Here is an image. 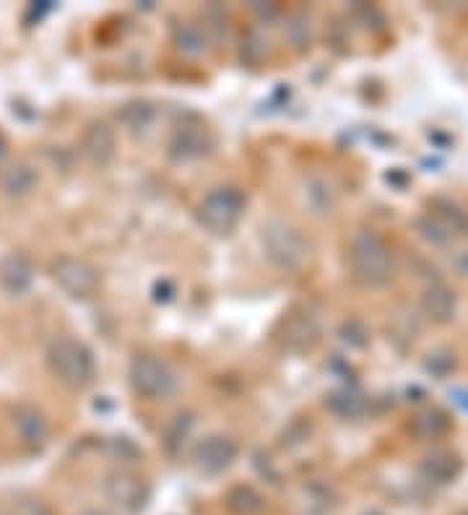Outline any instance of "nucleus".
Masks as SVG:
<instances>
[{"instance_id":"obj_11","label":"nucleus","mask_w":468,"mask_h":515,"mask_svg":"<svg viewBox=\"0 0 468 515\" xmlns=\"http://www.w3.org/2000/svg\"><path fill=\"white\" fill-rule=\"evenodd\" d=\"M84 154L91 164L107 167L117 154V133L110 123L94 120L84 131Z\"/></svg>"},{"instance_id":"obj_15","label":"nucleus","mask_w":468,"mask_h":515,"mask_svg":"<svg viewBox=\"0 0 468 515\" xmlns=\"http://www.w3.org/2000/svg\"><path fill=\"white\" fill-rule=\"evenodd\" d=\"M422 305L429 318L437 320V323H448L455 313V294L445 284H435V287L427 289Z\"/></svg>"},{"instance_id":"obj_6","label":"nucleus","mask_w":468,"mask_h":515,"mask_svg":"<svg viewBox=\"0 0 468 515\" xmlns=\"http://www.w3.org/2000/svg\"><path fill=\"white\" fill-rule=\"evenodd\" d=\"M52 281L63 289L71 300H89L99 289V274L94 266L76 258V255H60L50 266Z\"/></svg>"},{"instance_id":"obj_10","label":"nucleus","mask_w":468,"mask_h":515,"mask_svg":"<svg viewBox=\"0 0 468 515\" xmlns=\"http://www.w3.org/2000/svg\"><path fill=\"white\" fill-rule=\"evenodd\" d=\"M237 458V443L227 435H208L206 440H201V445L195 448V461L208 474H221L227 471L229 466Z\"/></svg>"},{"instance_id":"obj_22","label":"nucleus","mask_w":468,"mask_h":515,"mask_svg":"<svg viewBox=\"0 0 468 515\" xmlns=\"http://www.w3.org/2000/svg\"><path fill=\"white\" fill-rule=\"evenodd\" d=\"M3 157H6V141L0 136V162H3Z\"/></svg>"},{"instance_id":"obj_21","label":"nucleus","mask_w":468,"mask_h":515,"mask_svg":"<svg viewBox=\"0 0 468 515\" xmlns=\"http://www.w3.org/2000/svg\"><path fill=\"white\" fill-rule=\"evenodd\" d=\"M6 515H52V510L39 500H21Z\"/></svg>"},{"instance_id":"obj_12","label":"nucleus","mask_w":468,"mask_h":515,"mask_svg":"<svg viewBox=\"0 0 468 515\" xmlns=\"http://www.w3.org/2000/svg\"><path fill=\"white\" fill-rule=\"evenodd\" d=\"M13 424H16V432H19L21 443L32 450H42L50 440V424H47L45 414L34 406L24 404L16 409L13 414Z\"/></svg>"},{"instance_id":"obj_7","label":"nucleus","mask_w":468,"mask_h":515,"mask_svg":"<svg viewBox=\"0 0 468 515\" xmlns=\"http://www.w3.org/2000/svg\"><path fill=\"white\" fill-rule=\"evenodd\" d=\"M214 149V136L206 125L193 120V123H182L172 138H169V157L175 162H198V159L208 157Z\"/></svg>"},{"instance_id":"obj_23","label":"nucleus","mask_w":468,"mask_h":515,"mask_svg":"<svg viewBox=\"0 0 468 515\" xmlns=\"http://www.w3.org/2000/svg\"><path fill=\"white\" fill-rule=\"evenodd\" d=\"M86 515H107V513H99V510H91V513H86Z\"/></svg>"},{"instance_id":"obj_20","label":"nucleus","mask_w":468,"mask_h":515,"mask_svg":"<svg viewBox=\"0 0 468 515\" xmlns=\"http://www.w3.org/2000/svg\"><path fill=\"white\" fill-rule=\"evenodd\" d=\"M328 406L331 411H336L338 417H359L364 411V398L354 391H338L328 398Z\"/></svg>"},{"instance_id":"obj_4","label":"nucleus","mask_w":468,"mask_h":515,"mask_svg":"<svg viewBox=\"0 0 468 515\" xmlns=\"http://www.w3.org/2000/svg\"><path fill=\"white\" fill-rule=\"evenodd\" d=\"M263 248H266L268 261L281 271H297L310 258L307 237L284 222H273L263 229Z\"/></svg>"},{"instance_id":"obj_8","label":"nucleus","mask_w":468,"mask_h":515,"mask_svg":"<svg viewBox=\"0 0 468 515\" xmlns=\"http://www.w3.org/2000/svg\"><path fill=\"white\" fill-rule=\"evenodd\" d=\"M281 341L292 352H310V349H315V344L320 341L318 318L310 310H305V307L292 310L284 318V323H281Z\"/></svg>"},{"instance_id":"obj_18","label":"nucleus","mask_w":468,"mask_h":515,"mask_svg":"<svg viewBox=\"0 0 468 515\" xmlns=\"http://www.w3.org/2000/svg\"><path fill=\"white\" fill-rule=\"evenodd\" d=\"M0 185H3V190L11 193V196H26V193L37 185V172H34L29 164H13V167H8V170L3 172Z\"/></svg>"},{"instance_id":"obj_3","label":"nucleus","mask_w":468,"mask_h":515,"mask_svg":"<svg viewBox=\"0 0 468 515\" xmlns=\"http://www.w3.org/2000/svg\"><path fill=\"white\" fill-rule=\"evenodd\" d=\"M247 198L240 188L227 185V188L211 190L195 211V219L203 229H208L211 235H229L240 219L245 216Z\"/></svg>"},{"instance_id":"obj_9","label":"nucleus","mask_w":468,"mask_h":515,"mask_svg":"<svg viewBox=\"0 0 468 515\" xmlns=\"http://www.w3.org/2000/svg\"><path fill=\"white\" fill-rule=\"evenodd\" d=\"M104 492L115 505H120L128 513L141 510L149 500V487L143 484V479H138L136 474H128V471H115V474L107 476Z\"/></svg>"},{"instance_id":"obj_19","label":"nucleus","mask_w":468,"mask_h":515,"mask_svg":"<svg viewBox=\"0 0 468 515\" xmlns=\"http://www.w3.org/2000/svg\"><path fill=\"white\" fill-rule=\"evenodd\" d=\"M305 198L312 209H318V214H325L328 209H333V201H336V190L331 188V183L325 177H312L307 183Z\"/></svg>"},{"instance_id":"obj_1","label":"nucleus","mask_w":468,"mask_h":515,"mask_svg":"<svg viewBox=\"0 0 468 515\" xmlns=\"http://www.w3.org/2000/svg\"><path fill=\"white\" fill-rule=\"evenodd\" d=\"M349 268L351 276L362 287H385L396 274V261L388 242L377 235L375 229H359L349 242Z\"/></svg>"},{"instance_id":"obj_16","label":"nucleus","mask_w":468,"mask_h":515,"mask_svg":"<svg viewBox=\"0 0 468 515\" xmlns=\"http://www.w3.org/2000/svg\"><path fill=\"white\" fill-rule=\"evenodd\" d=\"M154 118H156L154 107H151L149 102H141V99L128 102L123 110L117 112V120H120V123H123L133 136H143V133L149 131L151 125H154Z\"/></svg>"},{"instance_id":"obj_17","label":"nucleus","mask_w":468,"mask_h":515,"mask_svg":"<svg viewBox=\"0 0 468 515\" xmlns=\"http://www.w3.org/2000/svg\"><path fill=\"white\" fill-rule=\"evenodd\" d=\"M422 469L424 474H427V479H432V482L448 484L453 482L455 476L461 474V461H458V456L448 453V450H437V453L427 456Z\"/></svg>"},{"instance_id":"obj_2","label":"nucleus","mask_w":468,"mask_h":515,"mask_svg":"<svg viewBox=\"0 0 468 515\" xmlns=\"http://www.w3.org/2000/svg\"><path fill=\"white\" fill-rule=\"evenodd\" d=\"M47 367L60 385L68 391H84L97 378V362L84 341L63 336L47 349Z\"/></svg>"},{"instance_id":"obj_24","label":"nucleus","mask_w":468,"mask_h":515,"mask_svg":"<svg viewBox=\"0 0 468 515\" xmlns=\"http://www.w3.org/2000/svg\"><path fill=\"white\" fill-rule=\"evenodd\" d=\"M466 515H468V513H466Z\"/></svg>"},{"instance_id":"obj_14","label":"nucleus","mask_w":468,"mask_h":515,"mask_svg":"<svg viewBox=\"0 0 468 515\" xmlns=\"http://www.w3.org/2000/svg\"><path fill=\"white\" fill-rule=\"evenodd\" d=\"M172 40H175L177 50L182 55H190V58H198L208 50L206 32L195 21H177L175 29H172Z\"/></svg>"},{"instance_id":"obj_13","label":"nucleus","mask_w":468,"mask_h":515,"mask_svg":"<svg viewBox=\"0 0 468 515\" xmlns=\"http://www.w3.org/2000/svg\"><path fill=\"white\" fill-rule=\"evenodd\" d=\"M34 263L29 255L11 253L0 261V287L11 294H21L32 287Z\"/></svg>"},{"instance_id":"obj_5","label":"nucleus","mask_w":468,"mask_h":515,"mask_svg":"<svg viewBox=\"0 0 468 515\" xmlns=\"http://www.w3.org/2000/svg\"><path fill=\"white\" fill-rule=\"evenodd\" d=\"M130 385L146 401H162V398H169L175 393L177 375L156 354H138L130 362Z\"/></svg>"}]
</instances>
